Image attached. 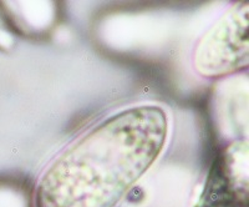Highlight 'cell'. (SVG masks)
Segmentation results:
<instances>
[{
	"instance_id": "7a4b0ae2",
	"label": "cell",
	"mask_w": 249,
	"mask_h": 207,
	"mask_svg": "<svg viewBox=\"0 0 249 207\" xmlns=\"http://www.w3.org/2000/svg\"><path fill=\"white\" fill-rule=\"evenodd\" d=\"M248 65V6L227 12L199 41L195 68L206 77L233 74Z\"/></svg>"
},
{
	"instance_id": "3957f363",
	"label": "cell",
	"mask_w": 249,
	"mask_h": 207,
	"mask_svg": "<svg viewBox=\"0 0 249 207\" xmlns=\"http://www.w3.org/2000/svg\"><path fill=\"white\" fill-rule=\"evenodd\" d=\"M0 207H29L28 192L19 185L0 181Z\"/></svg>"
},
{
	"instance_id": "6da1fadb",
	"label": "cell",
	"mask_w": 249,
	"mask_h": 207,
	"mask_svg": "<svg viewBox=\"0 0 249 207\" xmlns=\"http://www.w3.org/2000/svg\"><path fill=\"white\" fill-rule=\"evenodd\" d=\"M167 135L160 106H133L107 117L49 165L35 207H116L161 155Z\"/></svg>"
}]
</instances>
